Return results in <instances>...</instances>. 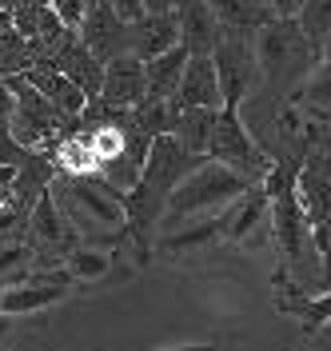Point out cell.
Wrapping results in <instances>:
<instances>
[{
  "mask_svg": "<svg viewBox=\"0 0 331 351\" xmlns=\"http://www.w3.org/2000/svg\"><path fill=\"white\" fill-rule=\"evenodd\" d=\"M180 44V16L176 12H144L140 21L128 24V52L136 60H156L168 48Z\"/></svg>",
  "mask_w": 331,
  "mask_h": 351,
  "instance_id": "8fae6325",
  "label": "cell"
},
{
  "mask_svg": "<svg viewBox=\"0 0 331 351\" xmlns=\"http://www.w3.org/2000/svg\"><path fill=\"white\" fill-rule=\"evenodd\" d=\"M108 4H112V12H116L124 24H132V21L144 16V0H108Z\"/></svg>",
  "mask_w": 331,
  "mask_h": 351,
  "instance_id": "4dcf8cb0",
  "label": "cell"
},
{
  "mask_svg": "<svg viewBox=\"0 0 331 351\" xmlns=\"http://www.w3.org/2000/svg\"><path fill=\"white\" fill-rule=\"evenodd\" d=\"M64 267L76 276V280H100V276H108V271H112V260H108V252L76 247V252L64 260Z\"/></svg>",
  "mask_w": 331,
  "mask_h": 351,
  "instance_id": "4316f807",
  "label": "cell"
},
{
  "mask_svg": "<svg viewBox=\"0 0 331 351\" xmlns=\"http://www.w3.org/2000/svg\"><path fill=\"white\" fill-rule=\"evenodd\" d=\"M216 112L220 108H184L176 120V136L180 148L192 156H208L212 148V132H216Z\"/></svg>",
  "mask_w": 331,
  "mask_h": 351,
  "instance_id": "ffe728a7",
  "label": "cell"
},
{
  "mask_svg": "<svg viewBox=\"0 0 331 351\" xmlns=\"http://www.w3.org/2000/svg\"><path fill=\"white\" fill-rule=\"evenodd\" d=\"M208 160H216L232 172L247 176L252 184H260L267 172H271V156L252 140V132L243 128L240 120V104H220L216 112V132H212V148H208Z\"/></svg>",
  "mask_w": 331,
  "mask_h": 351,
  "instance_id": "277c9868",
  "label": "cell"
},
{
  "mask_svg": "<svg viewBox=\"0 0 331 351\" xmlns=\"http://www.w3.org/2000/svg\"><path fill=\"white\" fill-rule=\"evenodd\" d=\"M84 4H88V8H92V4H100V0H84Z\"/></svg>",
  "mask_w": 331,
  "mask_h": 351,
  "instance_id": "f35d334b",
  "label": "cell"
},
{
  "mask_svg": "<svg viewBox=\"0 0 331 351\" xmlns=\"http://www.w3.org/2000/svg\"><path fill=\"white\" fill-rule=\"evenodd\" d=\"M252 188V180L240 172H232V168H223L216 160H204L192 176H184L176 188H172V196L164 204V228H176L184 219H196L204 212H216V208H228L232 199H240L243 192Z\"/></svg>",
  "mask_w": 331,
  "mask_h": 351,
  "instance_id": "3957f363",
  "label": "cell"
},
{
  "mask_svg": "<svg viewBox=\"0 0 331 351\" xmlns=\"http://www.w3.org/2000/svg\"><path fill=\"white\" fill-rule=\"evenodd\" d=\"M68 287H52V284H36V280H16L12 287L0 291V315H28L40 307L56 304Z\"/></svg>",
  "mask_w": 331,
  "mask_h": 351,
  "instance_id": "d6986e66",
  "label": "cell"
},
{
  "mask_svg": "<svg viewBox=\"0 0 331 351\" xmlns=\"http://www.w3.org/2000/svg\"><path fill=\"white\" fill-rule=\"evenodd\" d=\"M12 176H16V168H8V164H0V188H4V184H12Z\"/></svg>",
  "mask_w": 331,
  "mask_h": 351,
  "instance_id": "74e56055",
  "label": "cell"
},
{
  "mask_svg": "<svg viewBox=\"0 0 331 351\" xmlns=\"http://www.w3.org/2000/svg\"><path fill=\"white\" fill-rule=\"evenodd\" d=\"M212 60H216V72H220L223 104H240L243 96H247V88L256 84V72H260V64H256V48L247 44V36L223 28L220 44H216V52H212Z\"/></svg>",
  "mask_w": 331,
  "mask_h": 351,
  "instance_id": "8992f818",
  "label": "cell"
},
{
  "mask_svg": "<svg viewBox=\"0 0 331 351\" xmlns=\"http://www.w3.org/2000/svg\"><path fill=\"white\" fill-rule=\"evenodd\" d=\"M311 247L319 252V271H323V291H331V223L311 228Z\"/></svg>",
  "mask_w": 331,
  "mask_h": 351,
  "instance_id": "f1b7e54d",
  "label": "cell"
},
{
  "mask_svg": "<svg viewBox=\"0 0 331 351\" xmlns=\"http://www.w3.org/2000/svg\"><path fill=\"white\" fill-rule=\"evenodd\" d=\"M164 351H216V343H180V348H164Z\"/></svg>",
  "mask_w": 331,
  "mask_h": 351,
  "instance_id": "d590c367",
  "label": "cell"
},
{
  "mask_svg": "<svg viewBox=\"0 0 331 351\" xmlns=\"http://www.w3.org/2000/svg\"><path fill=\"white\" fill-rule=\"evenodd\" d=\"M24 236H28V247L32 252H40V256H60V260H68L72 252H76V232L68 228V219L60 216V208H56V199L40 196L36 204H32V212H28V228H24Z\"/></svg>",
  "mask_w": 331,
  "mask_h": 351,
  "instance_id": "52a82bcc",
  "label": "cell"
},
{
  "mask_svg": "<svg viewBox=\"0 0 331 351\" xmlns=\"http://www.w3.org/2000/svg\"><path fill=\"white\" fill-rule=\"evenodd\" d=\"M24 80L36 88L48 104L60 112V116H80L84 104H88V96L72 84L64 72H56V68H28V72H24Z\"/></svg>",
  "mask_w": 331,
  "mask_h": 351,
  "instance_id": "9a60e30c",
  "label": "cell"
},
{
  "mask_svg": "<svg viewBox=\"0 0 331 351\" xmlns=\"http://www.w3.org/2000/svg\"><path fill=\"white\" fill-rule=\"evenodd\" d=\"M180 8V0H144V12H156V16H160V12H176Z\"/></svg>",
  "mask_w": 331,
  "mask_h": 351,
  "instance_id": "836d02e7",
  "label": "cell"
},
{
  "mask_svg": "<svg viewBox=\"0 0 331 351\" xmlns=\"http://www.w3.org/2000/svg\"><path fill=\"white\" fill-rule=\"evenodd\" d=\"M208 8L216 12L220 28H228V32H240V36H247V32H260L264 24L275 21V16H271V8H267L264 0H208Z\"/></svg>",
  "mask_w": 331,
  "mask_h": 351,
  "instance_id": "ac0fdd59",
  "label": "cell"
},
{
  "mask_svg": "<svg viewBox=\"0 0 331 351\" xmlns=\"http://www.w3.org/2000/svg\"><path fill=\"white\" fill-rule=\"evenodd\" d=\"M295 24H299V32L311 44H323L331 36V0H304Z\"/></svg>",
  "mask_w": 331,
  "mask_h": 351,
  "instance_id": "d4e9b609",
  "label": "cell"
},
{
  "mask_svg": "<svg viewBox=\"0 0 331 351\" xmlns=\"http://www.w3.org/2000/svg\"><path fill=\"white\" fill-rule=\"evenodd\" d=\"M212 240H223L220 216L188 223V228H180L172 236H164V240H160V252H188V247H199V243H212Z\"/></svg>",
  "mask_w": 331,
  "mask_h": 351,
  "instance_id": "cb8c5ba5",
  "label": "cell"
},
{
  "mask_svg": "<svg viewBox=\"0 0 331 351\" xmlns=\"http://www.w3.org/2000/svg\"><path fill=\"white\" fill-rule=\"evenodd\" d=\"M0 208H16V199H12V184L0 188Z\"/></svg>",
  "mask_w": 331,
  "mask_h": 351,
  "instance_id": "8d00e7d4",
  "label": "cell"
},
{
  "mask_svg": "<svg viewBox=\"0 0 331 351\" xmlns=\"http://www.w3.org/2000/svg\"><path fill=\"white\" fill-rule=\"evenodd\" d=\"M56 72H64L68 80L80 88L88 100H100V88H104V64H100L88 48L80 44V36H68L64 48L56 52Z\"/></svg>",
  "mask_w": 331,
  "mask_h": 351,
  "instance_id": "5bb4252c",
  "label": "cell"
},
{
  "mask_svg": "<svg viewBox=\"0 0 331 351\" xmlns=\"http://www.w3.org/2000/svg\"><path fill=\"white\" fill-rule=\"evenodd\" d=\"M28 68H32L28 36H21L16 28H0V80L4 76H24Z\"/></svg>",
  "mask_w": 331,
  "mask_h": 351,
  "instance_id": "603a6c76",
  "label": "cell"
},
{
  "mask_svg": "<svg viewBox=\"0 0 331 351\" xmlns=\"http://www.w3.org/2000/svg\"><path fill=\"white\" fill-rule=\"evenodd\" d=\"M148 96V80H144V60H136L132 52L116 56L104 64V88H100V100L112 108H136L140 100Z\"/></svg>",
  "mask_w": 331,
  "mask_h": 351,
  "instance_id": "9c48e42d",
  "label": "cell"
},
{
  "mask_svg": "<svg viewBox=\"0 0 331 351\" xmlns=\"http://www.w3.org/2000/svg\"><path fill=\"white\" fill-rule=\"evenodd\" d=\"M204 160H208V156H192V152H184L176 136H156V140H152L148 164H144L140 180H136L132 188H128V196H124L128 236H132L136 247H140V260L148 256V240H152V228L160 223V216H164V204H168V196H172V188H176L184 176L196 172Z\"/></svg>",
  "mask_w": 331,
  "mask_h": 351,
  "instance_id": "7a4b0ae2",
  "label": "cell"
},
{
  "mask_svg": "<svg viewBox=\"0 0 331 351\" xmlns=\"http://www.w3.org/2000/svg\"><path fill=\"white\" fill-rule=\"evenodd\" d=\"M132 120L136 128L144 132V136H172L176 132V120H180V108L172 100H152V96H144L140 104L132 108Z\"/></svg>",
  "mask_w": 331,
  "mask_h": 351,
  "instance_id": "7402d4cb",
  "label": "cell"
},
{
  "mask_svg": "<svg viewBox=\"0 0 331 351\" xmlns=\"http://www.w3.org/2000/svg\"><path fill=\"white\" fill-rule=\"evenodd\" d=\"M267 8H271V16L275 21H287V16H299V8H304V0H264Z\"/></svg>",
  "mask_w": 331,
  "mask_h": 351,
  "instance_id": "1f68e13d",
  "label": "cell"
},
{
  "mask_svg": "<svg viewBox=\"0 0 331 351\" xmlns=\"http://www.w3.org/2000/svg\"><path fill=\"white\" fill-rule=\"evenodd\" d=\"M48 196L56 199L60 216L68 219V228L80 236V240L96 247V243H108L120 247L128 240V216H124V192L108 184L104 176H56L48 184Z\"/></svg>",
  "mask_w": 331,
  "mask_h": 351,
  "instance_id": "6da1fadb",
  "label": "cell"
},
{
  "mask_svg": "<svg viewBox=\"0 0 331 351\" xmlns=\"http://www.w3.org/2000/svg\"><path fill=\"white\" fill-rule=\"evenodd\" d=\"M28 263H32V247L24 240H4L0 243V284L4 287H12L16 280H21L24 271H28Z\"/></svg>",
  "mask_w": 331,
  "mask_h": 351,
  "instance_id": "484cf974",
  "label": "cell"
},
{
  "mask_svg": "<svg viewBox=\"0 0 331 351\" xmlns=\"http://www.w3.org/2000/svg\"><path fill=\"white\" fill-rule=\"evenodd\" d=\"M267 216H271V204H267L264 184H252L240 199H232V204L223 208V216H220L223 240L228 243H252L256 228H260Z\"/></svg>",
  "mask_w": 331,
  "mask_h": 351,
  "instance_id": "4fadbf2b",
  "label": "cell"
},
{
  "mask_svg": "<svg viewBox=\"0 0 331 351\" xmlns=\"http://www.w3.org/2000/svg\"><path fill=\"white\" fill-rule=\"evenodd\" d=\"M299 100H308V104H331V60H323V64L315 68V76H311L308 84H304V92H299Z\"/></svg>",
  "mask_w": 331,
  "mask_h": 351,
  "instance_id": "83f0119b",
  "label": "cell"
},
{
  "mask_svg": "<svg viewBox=\"0 0 331 351\" xmlns=\"http://www.w3.org/2000/svg\"><path fill=\"white\" fill-rule=\"evenodd\" d=\"M12 108H16V92L8 88V80H0V120H8Z\"/></svg>",
  "mask_w": 331,
  "mask_h": 351,
  "instance_id": "d6a6232c",
  "label": "cell"
},
{
  "mask_svg": "<svg viewBox=\"0 0 331 351\" xmlns=\"http://www.w3.org/2000/svg\"><path fill=\"white\" fill-rule=\"evenodd\" d=\"M76 36H80V44L88 48L100 64H108V60H116V56L128 52V24L112 12L108 0L92 4L88 12H84V21H80V28H76Z\"/></svg>",
  "mask_w": 331,
  "mask_h": 351,
  "instance_id": "ba28073f",
  "label": "cell"
},
{
  "mask_svg": "<svg viewBox=\"0 0 331 351\" xmlns=\"http://www.w3.org/2000/svg\"><path fill=\"white\" fill-rule=\"evenodd\" d=\"M184 68H188V48H184V44L168 48V52L156 56V60H144L148 96H152V100H172L176 88H180V80H184Z\"/></svg>",
  "mask_w": 331,
  "mask_h": 351,
  "instance_id": "e0dca14e",
  "label": "cell"
},
{
  "mask_svg": "<svg viewBox=\"0 0 331 351\" xmlns=\"http://www.w3.org/2000/svg\"><path fill=\"white\" fill-rule=\"evenodd\" d=\"M176 16H180V44L188 48V56H212L223 28L216 21V12L208 8V0H180Z\"/></svg>",
  "mask_w": 331,
  "mask_h": 351,
  "instance_id": "7c38bea8",
  "label": "cell"
},
{
  "mask_svg": "<svg viewBox=\"0 0 331 351\" xmlns=\"http://www.w3.org/2000/svg\"><path fill=\"white\" fill-rule=\"evenodd\" d=\"M308 36L299 32V24H287V21H271L256 32V64H260V76L267 80H280L284 72H295L299 68V56L308 52L304 48Z\"/></svg>",
  "mask_w": 331,
  "mask_h": 351,
  "instance_id": "5b68a950",
  "label": "cell"
},
{
  "mask_svg": "<svg viewBox=\"0 0 331 351\" xmlns=\"http://www.w3.org/2000/svg\"><path fill=\"white\" fill-rule=\"evenodd\" d=\"M48 4H52V12L60 16V24H64V28H72V32L80 28L84 12H88V4H84V0H48Z\"/></svg>",
  "mask_w": 331,
  "mask_h": 351,
  "instance_id": "f546056e",
  "label": "cell"
},
{
  "mask_svg": "<svg viewBox=\"0 0 331 351\" xmlns=\"http://www.w3.org/2000/svg\"><path fill=\"white\" fill-rule=\"evenodd\" d=\"M280 311L284 315H295L299 324H304V331H315L323 328V324H331V291H319V295H291V284H287V295H280Z\"/></svg>",
  "mask_w": 331,
  "mask_h": 351,
  "instance_id": "44dd1931",
  "label": "cell"
},
{
  "mask_svg": "<svg viewBox=\"0 0 331 351\" xmlns=\"http://www.w3.org/2000/svg\"><path fill=\"white\" fill-rule=\"evenodd\" d=\"M12 315H0V351H8V343H12Z\"/></svg>",
  "mask_w": 331,
  "mask_h": 351,
  "instance_id": "e575fe53",
  "label": "cell"
},
{
  "mask_svg": "<svg viewBox=\"0 0 331 351\" xmlns=\"http://www.w3.org/2000/svg\"><path fill=\"white\" fill-rule=\"evenodd\" d=\"M172 104L180 112L184 108H220L223 104L220 72H216L212 56H188V68H184V80H180Z\"/></svg>",
  "mask_w": 331,
  "mask_h": 351,
  "instance_id": "30bf717a",
  "label": "cell"
},
{
  "mask_svg": "<svg viewBox=\"0 0 331 351\" xmlns=\"http://www.w3.org/2000/svg\"><path fill=\"white\" fill-rule=\"evenodd\" d=\"M295 192H299V208H304L311 228L315 223H331V180L323 176L319 160H308V168L299 172Z\"/></svg>",
  "mask_w": 331,
  "mask_h": 351,
  "instance_id": "2e32d148",
  "label": "cell"
}]
</instances>
